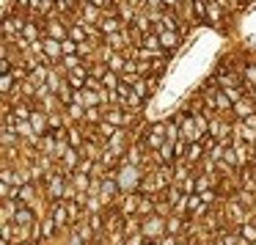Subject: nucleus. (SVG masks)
I'll return each instance as SVG.
<instances>
[{
  "instance_id": "nucleus-21",
  "label": "nucleus",
  "mask_w": 256,
  "mask_h": 245,
  "mask_svg": "<svg viewBox=\"0 0 256 245\" xmlns=\"http://www.w3.org/2000/svg\"><path fill=\"white\" fill-rule=\"evenodd\" d=\"M132 176H135V166H130V162H127V166L122 168V176H118V184H122V188H130V184L135 182Z\"/></svg>"
},
{
  "instance_id": "nucleus-10",
  "label": "nucleus",
  "mask_w": 256,
  "mask_h": 245,
  "mask_svg": "<svg viewBox=\"0 0 256 245\" xmlns=\"http://www.w3.org/2000/svg\"><path fill=\"white\" fill-rule=\"evenodd\" d=\"M223 8L226 6H220V3H215V0H206V22H212V25H218L223 20Z\"/></svg>"
},
{
  "instance_id": "nucleus-44",
  "label": "nucleus",
  "mask_w": 256,
  "mask_h": 245,
  "mask_svg": "<svg viewBox=\"0 0 256 245\" xmlns=\"http://www.w3.org/2000/svg\"><path fill=\"white\" fill-rule=\"evenodd\" d=\"M3 240L12 242V223H8V220H3Z\"/></svg>"
},
{
  "instance_id": "nucleus-9",
  "label": "nucleus",
  "mask_w": 256,
  "mask_h": 245,
  "mask_svg": "<svg viewBox=\"0 0 256 245\" xmlns=\"http://www.w3.org/2000/svg\"><path fill=\"white\" fill-rule=\"evenodd\" d=\"M179 127H182V138H184V140H190V144L201 138V135H198V127H196V118H193V116H190V118H184V122L179 124Z\"/></svg>"
},
{
  "instance_id": "nucleus-40",
  "label": "nucleus",
  "mask_w": 256,
  "mask_h": 245,
  "mask_svg": "<svg viewBox=\"0 0 256 245\" xmlns=\"http://www.w3.org/2000/svg\"><path fill=\"white\" fill-rule=\"evenodd\" d=\"M179 228H182V223H179V218H171V220H168V232H171V234H176Z\"/></svg>"
},
{
  "instance_id": "nucleus-3",
  "label": "nucleus",
  "mask_w": 256,
  "mask_h": 245,
  "mask_svg": "<svg viewBox=\"0 0 256 245\" xmlns=\"http://www.w3.org/2000/svg\"><path fill=\"white\" fill-rule=\"evenodd\" d=\"M105 44L110 47V50H116V52H124V50H127V44H130L127 28H124V30H116V34H108V36H105Z\"/></svg>"
},
{
  "instance_id": "nucleus-22",
  "label": "nucleus",
  "mask_w": 256,
  "mask_h": 245,
  "mask_svg": "<svg viewBox=\"0 0 256 245\" xmlns=\"http://www.w3.org/2000/svg\"><path fill=\"white\" fill-rule=\"evenodd\" d=\"M157 154H160V160H162V162H171L174 157H176V152H174V144H171V140H166V144H162L160 149H157Z\"/></svg>"
},
{
  "instance_id": "nucleus-15",
  "label": "nucleus",
  "mask_w": 256,
  "mask_h": 245,
  "mask_svg": "<svg viewBox=\"0 0 256 245\" xmlns=\"http://www.w3.org/2000/svg\"><path fill=\"white\" fill-rule=\"evenodd\" d=\"M30 113H34V108H30V102H14V118L17 122H30Z\"/></svg>"
},
{
  "instance_id": "nucleus-2",
  "label": "nucleus",
  "mask_w": 256,
  "mask_h": 245,
  "mask_svg": "<svg viewBox=\"0 0 256 245\" xmlns=\"http://www.w3.org/2000/svg\"><path fill=\"white\" fill-rule=\"evenodd\" d=\"M154 34L160 36V44H162V50L166 52H171V50H176L179 47V39H182V36L176 34V30H166L162 28L160 22H157V28H154Z\"/></svg>"
},
{
  "instance_id": "nucleus-17",
  "label": "nucleus",
  "mask_w": 256,
  "mask_h": 245,
  "mask_svg": "<svg viewBox=\"0 0 256 245\" xmlns=\"http://www.w3.org/2000/svg\"><path fill=\"white\" fill-rule=\"evenodd\" d=\"M250 113H254V105H250L248 100H240V102H234V116H237L240 122H242L245 116H250Z\"/></svg>"
},
{
  "instance_id": "nucleus-34",
  "label": "nucleus",
  "mask_w": 256,
  "mask_h": 245,
  "mask_svg": "<svg viewBox=\"0 0 256 245\" xmlns=\"http://www.w3.org/2000/svg\"><path fill=\"white\" fill-rule=\"evenodd\" d=\"M74 184H78V190H88V174L78 171L74 174Z\"/></svg>"
},
{
  "instance_id": "nucleus-6",
  "label": "nucleus",
  "mask_w": 256,
  "mask_h": 245,
  "mask_svg": "<svg viewBox=\"0 0 256 245\" xmlns=\"http://www.w3.org/2000/svg\"><path fill=\"white\" fill-rule=\"evenodd\" d=\"M86 80H88V69H86V64L78 66V69H72V72L66 74V83L72 86V88H86Z\"/></svg>"
},
{
  "instance_id": "nucleus-41",
  "label": "nucleus",
  "mask_w": 256,
  "mask_h": 245,
  "mask_svg": "<svg viewBox=\"0 0 256 245\" xmlns=\"http://www.w3.org/2000/svg\"><path fill=\"white\" fill-rule=\"evenodd\" d=\"M144 237H146L144 232H140V234H132V237L127 240V245H144Z\"/></svg>"
},
{
  "instance_id": "nucleus-33",
  "label": "nucleus",
  "mask_w": 256,
  "mask_h": 245,
  "mask_svg": "<svg viewBox=\"0 0 256 245\" xmlns=\"http://www.w3.org/2000/svg\"><path fill=\"white\" fill-rule=\"evenodd\" d=\"M242 240L256 242V226H254V223H245V226H242Z\"/></svg>"
},
{
  "instance_id": "nucleus-18",
  "label": "nucleus",
  "mask_w": 256,
  "mask_h": 245,
  "mask_svg": "<svg viewBox=\"0 0 256 245\" xmlns=\"http://www.w3.org/2000/svg\"><path fill=\"white\" fill-rule=\"evenodd\" d=\"M61 193H64V176L61 174H52L50 176V196L52 198H61Z\"/></svg>"
},
{
  "instance_id": "nucleus-23",
  "label": "nucleus",
  "mask_w": 256,
  "mask_h": 245,
  "mask_svg": "<svg viewBox=\"0 0 256 245\" xmlns=\"http://www.w3.org/2000/svg\"><path fill=\"white\" fill-rule=\"evenodd\" d=\"M61 64H64V69H66V72H72V69L83 66V56H64Z\"/></svg>"
},
{
  "instance_id": "nucleus-57",
  "label": "nucleus",
  "mask_w": 256,
  "mask_h": 245,
  "mask_svg": "<svg viewBox=\"0 0 256 245\" xmlns=\"http://www.w3.org/2000/svg\"><path fill=\"white\" fill-rule=\"evenodd\" d=\"M152 245H154V242H152Z\"/></svg>"
},
{
  "instance_id": "nucleus-4",
  "label": "nucleus",
  "mask_w": 256,
  "mask_h": 245,
  "mask_svg": "<svg viewBox=\"0 0 256 245\" xmlns=\"http://www.w3.org/2000/svg\"><path fill=\"white\" fill-rule=\"evenodd\" d=\"M42 44H44V56L50 58V64H58L64 58V44L58 39H50V36H47V39H42Z\"/></svg>"
},
{
  "instance_id": "nucleus-7",
  "label": "nucleus",
  "mask_w": 256,
  "mask_h": 245,
  "mask_svg": "<svg viewBox=\"0 0 256 245\" xmlns=\"http://www.w3.org/2000/svg\"><path fill=\"white\" fill-rule=\"evenodd\" d=\"M166 127H162V124H154V127L149 130V135H146V144L152 146V149H160L162 144H166Z\"/></svg>"
},
{
  "instance_id": "nucleus-39",
  "label": "nucleus",
  "mask_w": 256,
  "mask_h": 245,
  "mask_svg": "<svg viewBox=\"0 0 256 245\" xmlns=\"http://www.w3.org/2000/svg\"><path fill=\"white\" fill-rule=\"evenodd\" d=\"M162 6H166L168 12H176V8L182 6V0H162Z\"/></svg>"
},
{
  "instance_id": "nucleus-28",
  "label": "nucleus",
  "mask_w": 256,
  "mask_h": 245,
  "mask_svg": "<svg viewBox=\"0 0 256 245\" xmlns=\"http://www.w3.org/2000/svg\"><path fill=\"white\" fill-rule=\"evenodd\" d=\"M64 83H66V80H61V74H58L56 69H50V74H47V86H50L52 91H58Z\"/></svg>"
},
{
  "instance_id": "nucleus-20",
  "label": "nucleus",
  "mask_w": 256,
  "mask_h": 245,
  "mask_svg": "<svg viewBox=\"0 0 256 245\" xmlns=\"http://www.w3.org/2000/svg\"><path fill=\"white\" fill-rule=\"evenodd\" d=\"M96 132H100V138H113V135L118 132V127H116V124H110V122H105V118H102V122L96 124Z\"/></svg>"
},
{
  "instance_id": "nucleus-26",
  "label": "nucleus",
  "mask_w": 256,
  "mask_h": 245,
  "mask_svg": "<svg viewBox=\"0 0 256 245\" xmlns=\"http://www.w3.org/2000/svg\"><path fill=\"white\" fill-rule=\"evenodd\" d=\"M83 118H86V122H91V124H100L105 116H102V108H86V116Z\"/></svg>"
},
{
  "instance_id": "nucleus-25",
  "label": "nucleus",
  "mask_w": 256,
  "mask_h": 245,
  "mask_svg": "<svg viewBox=\"0 0 256 245\" xmlns=\"http://www.w3.org/2000/svg\"><path fill=\"white\" fill-rule=\"evenodd\" d=\"M66 215H69V212L64 210L61 204L52 206V223H56V226H64V223H66Z\"/></svg>"
},
{
  "instance_id": "nucleus-27",
  "label": "nucleus",
  "mask_w": 256,
  "mask_h": 245,
  "mask_svg": "<svg viewBox=\"0 0 256 245\" xmlns=\"http://www.w3.org/2000/svg\"><path fill=\"white\" fill-rule=\"evenodd\" d=\"M66 144L74 146V149L83 146V135H80V130H66Z\"/></svg>"
},
{
  "instance_id": "nucleus-55",
  "label": "nucleus",
  "mask_w": 256,
  "mask_h": 245,
  "mask_svg": "<svg viewBox=\"0 0 256 245\" xmlns=\"http://www.w3.org/2000/svg\"><path fill=\"white\" fill-rule=\"evenodd\" d=\"M254 102H256V88H254Z\"/></svg>"
},
{
  "instance_id": "nucleus-31",
  "label": "nucleus",
  "mask_w": 256,
  "mask_h": 245,
  "mask_svg": "<svg viewBox=\"0 0 256 245\" xmlns=\"http://www.w3.org/2000/svg\"><path fill=\"white\" fill-rule=\"evenodd\" d=\"M144 100H146V96H140V94H135V91H130V96L124 100V105H130V108H135V110H138V108L144 105Z\"/></svg>"
},
{
  "instance_id": "nucleus-46",
  "label": "nucleus",
  "mask_w": 256,
  "mask_h": 245,
  "mask_svg": "<svg viewBox=\"0 0 256 245\" xmlns=\"http://www.w3.org/2000/svg\"><path fill=\"white\" fill-rule=\"evenodd\" d=\"M245 74H248V80L256 86V66H245Z\"/></svg>"
},
{
  "instance_id": "nucleus-49",
  "label": "nucleus",
  "mask_w": 256,
  "mask_h": 245,
  "mask_svg": "<svg viewBox=\"0 0 256 245\" xmlns=\"http://www.w3.org/2000/svg\"><path fill=\"white\" fill-rule=\"evenodd\" d=\"M154 206H152V201H140V212H152Z\"/></svg>"
},
{
  "instance_id": "nucleus-12",
  "label": "nucleus",
  "mask_w": 256,
  "mask_h": 245,
  "mask_svg": "<svg viewBox=\"0 0 256 245\" xmlns=\"http://www.w3.org/2000/svg\"><path fill=\"white\" fill-rule=\"evenodd\" d=\"M105 122H110V124H116V127H124V124L130 122V116L122 110V108H110V110L105 113Z\"/></svg>"
},
{
  "instance_id": "nucleus-43",
  "label": "nucleus",
  "mask_w": 256,
  "mask_h": 245,
  "mask_svg": "<svg viewBox=\"0 0 256 245\" xmlns=\"http://www.w3.org/2000/svg\"><path fill=\"white\" fill-rule=\"evenodd\" d=\"M91 160H94V157H86V160H83V162H80V166H78V171L88 174V171H91Z\"/></svg>"
},
{
  "instance_id": "nucleus-56",
  "label": "nucleus",
  "mask_w": 256,
  "mask_h": 245,
  "mask_svg": "<svg viewBox=\"0 0 256 245\" xmlns=\"http://www.w3.org/2000/svg\"><path fill=\"white\" fill-rule=\"evenodd\" d=\"M22 245H34V242H22Z\"/></svg>"
},
{
  "instance_id": "nucleus-5",
  "label": "nucleus",
  "mask_w": 256,
  "mask_h": 245,
  "mask_svg": "<svg viewBox=\"0 0 256 245\" xmlns=\"http://www.w3.org/2000/svg\"><path fill=\"white\" fill-rule=\"evenodd\" d=\"M44 30H47V36H50V39H58V42L69 39V28L61 22V20H47Z\"/></svg>"
},
{
  "instance_id": "nucleus-53",
  "label": "nucleus",
  "mask_w": 256,
  "mask_h": 245,
  "mask_svg": "<svg viewBox=\"0 0 256 245\" xmlns=\"http://www.w3.org/2000/svg\"><path fill=\"white\" fill-rule=\"evenodd\" d=\"M215 3H220V6H228V0H215Z\"/></svg>"
},
{
  "instance_id": "nucleus-16",
  "label": "nucleus",
  "mask_w": 256,
  "mask_h": 245,
  "mask_svg": "<svg viewBox=\"0 0 256 245\" xmlns=\"http://www.w3.org/2000/svg\"><path fill=\"white\" fill-rule=\"evenodd\" d=\"M162 226H166V223H162L160 218H149V220H146L144 226H140V232H144L146 237H154V234H160V232H162Z\"/></svg>"
},
{
  "instance_id": "nucleus-1",
  "label": "nucleus",
  "mask_w": 256,
  "mask_h": 245,
  "mask_svg": "<svg viewBox=\"0 0 256 245\" xmlns=\"http://www.w3.org/2000/svg\"><path fill=\"white\" fill-rule=\"evenodd\" d=\"M102 17H105V14H102L100 6H94V3H88V0L80 3V20H83L86 25H100Z\"/></svg>"
},
{
  "instance_id": "nucleus-54",
  "label": "nucleus",
  "mask_w": 256,
  "mask_h": 245,
  "mask_svg": "<svg viewBox=\"0 0 256 245\" xmlns=\"http://www.w3.org/2000/svg\"><path fill=\"white\" fill-rule=\"evenodd\" d=\"M215 245H226V242H223V240H220V242H215Z\"/></svg>"
},
{
  "instance_id": "nucleus-48",
  "label": "nucleus",
  "mask_w": 256,
  "mask_h": 245,
  "mask_svg": "<svg viewBox=\"0 0 256 245\" xmlns=\"http://www.w3.org/2000/svg\"><path fill=\"white\" fill-rule=\"evenodd\" d=\"M58 3H61V6L69 12V8H74V3H78V0H58Z\"/></svg>"
},
{
  "instance_id": "nucleus-32",
  "label": "nucleus",
  "mask_w": 256,
  "mask_h": 245,
  "mask_svg": "<svg viewBox=\"0 0 256 245\" xmlns=\"http://www.w3.org/2000/svg\"><path fill=\"white\" fill-rule=\"evenodd\" d=\"M198 157H201V144H198V140H193V144L188 146V160L193 162V160H198Z\"/></svg>"
},
{
  "instance_id": "nucleus-24",
  "label": "nucleus",
  "mask_w": 256,
  "mask_h": 245,
  "mask_svg": "<svg viewBox=\"0 0 256 245\" xmlns=\"http://www.w3.org/2000/svg\"><path fill=\"white\" fill-rule=\"evenodd\" d=\"M14 83H17V78H14L12 72H6V74H3V80H0V91H3V96H8V94H12V86H14Z\"/></svg>"
},
{
  "instance_id": "nucleus-45",
  "label": "nucleus",
  "mask_w": 256,
  "mask_h": 245,
  "mask_svg": "<svg viewBox=\"0 0 256 245\" xmlns=\"http://www.w3.org/2000/svg\"><path fill=\"white\" fill-rule=\"evenodd\" d=\"M102 190H105V196H110L113 190H116V184H113L110 179H105V182H102Z\"/></svg>"
},
{
  "instance_id": "nucleus-14",
  "label": "nucleus",
  "mask_w": 256,
  "mask_h": 245,
  "mask_svg": "<svg viewBox=\"0 0 256 245\" xmlns=\"http://www.w3.org/2000/svg\"><path fill=\"white\" fill-rule=\"evenodd\" d=\"M127 61H130V58L124 56V52H113V56L108 58V69H113V72L122 74L124 69H127Z\"/></svg>"
},
{
  "instance_id": "nucleus-42",
  "label": "nucleus",
  "mask_w": 256,
  "mask_h": 245,
  "mask_svg": "<svg viewBox=\"0 0 256 245\" xmlns=\"http://www.w3.org/2000/svg\"><path fill=\"white\" fill-rule=\"evenodd\" d=\"M242 124H245L248 130H256V113H250V116H245V118H242Z\"/></svg>"
},
{
  "instance_id": "nucleus-35",
  "label": "nucleus",
  "mask_w": 256,
  "mask_h": 245,
  "mask_svg": "<svg viewBox=\"0 0 256 245\" xmlns=\"http://www.w3.org/2000/svg\"><path fill=\"white\" fill-rule=\"evenodd\" d=\"M201 201H204V198H201V196H193V193H190L188 198H184V206L196 212V210H198V206H201Z\"/></svg>"
},
{
  "instance_id": "nucleus-29",
  "label": "nucleus",
  "mask_w": 256,
  "mask_h": 245,
  "mask_svg": "<svg viewBox=\"0 0 256 245\" xmlns=\"http://www.w3.org/2000/svg\"><path fill=\"white\" fill-rule=\"evenodd\" d=\"M64 162H66V168L80 166V162H78V149H74V146H69V149L64 152Z\"/></svg>"
},
{
  "instance_id": "nucleus-36",
  "label": "nucleus",
  "mask_w": 256,
  "mask_h": 245,
  "mask_svg": "<svg viewBox=\"0 0 256 245\" xmlns=\"http://www.w3.org/2000/svg\"><path fill=\"white\" fill-rule=\"evenodd\" d=\"M47 124H50L52 130H61V124H64L61 113H58V116H56V113H50V116H47Z\"/></svg>"
},
{
  "instance_id": "nucleus-51",
  "label": "nucleus",
  "mask_w": 256,
  "mask_h": 245,
  "mask_svg": "<svg viewBox=\"0 0 256 245\" xmlns=\"http://www.w3.org/2000/svg\"><path fill=\"white\" fill-rule=\"evenodd\" d=\"M160 245H176V240H174V237H166V240H160Z\"/></svg>"
},
{
  "instance_id": "nucleus-50",
  "label": "nucleus",
  "mask_w": 256,
  "mask_h": 245,
  "mask_svg": "<svg viewBox=\"0 0 256 245\" xmlns=\"http://www.w3.org/2000/svg\"><path fill=\"white\" fill-rule=\"evenodd\" d=\"M17 3V8H30V0H14Z\"/></svg>"
},
{
  "instance_id": "nucleus-13",
  "label": "nucleus",
  "mask_w": 256,
  "mask_h": 245,
  "mask_svg": "<svg viewBox=\"0 0 256 245\" xmlns=\"http://www.w3.org/2000/svg\"><path fill=\"white\" fill-rule=\"evenodd\" d=\"M30 124H34V130H36V135H42L50 124H47V113L44 110H36L34 108V113H30Z\"/></svg>"
},
{
  "instance_id": "nucleus-19",
  "label": "nucleus",
  "mask_w": 256,
  "mask_h": 245,
  "mask_svg": "<svg viewBox=\"0 0 256 245\" xmlns=\"http://www.w3.org/2000/svg\"><path fill=\"white\" fill-rule=\"evenodd\" d=\"M14 220L20 223V226H28V223H34L36 218H34V212L28 210V206H20L17 212H14Z\"/></svg>"
},
{
  "instance_id": "nucleus-52",
  "label": "nucleus",
  "mask_w": 256,
  "mask_h": 245,
  "mask_svg": "<svg viewBox=\"0 0 256 245\" xmlns=\"http://www.w3.org/2000/svg\"><path fill=\"white\" fill-rule=\"evenodd\" d=\"M223 242H226V245H237V237H223Z\"/></svg>"
},
{
  "instance_id": "nucleus-47",
  "label": "nucleus",
  "mask_w": 256,
  "mask_h": 245,
  "mask_svg": "<svg viewBox=\"0 0 256 245\" xmlns=\"http://www.w3.org/2000/svg\"><path fill=\"white\" fill-rule=\"evenodd\" d=\"M206 184H210V179H206V176H201L198 182H196V190H201V193H204V190H206Z\"/></svg>"
},
{
  "instance_id": "nucleus-38",
  "label": "nucleus",
  "mask_w": 256,
  "mask_h": 245,
  "mask_svg": "<svg viewBox=\"0 0 256 245\" xmlns=\"http://www.w3.org/2000/svg\"><path fill=\"white\" fill-rule=\"evenodd\" d=\"M127 162H130V166H138V162H140V149H138V146H132V149H130Z\"/></svg>"
},
{
  "instance_id": "nucleus-8",
  "label": "nucleus",
  "mask_w": 256,
  "mask_h": 245,
  "mask_svg": "<svg viewBox=\"0 0 256 245\" xmlns=\"http://www.w3.org/2000/svg\"><path fill=\"white\" fill-rule=\"evenodd\" d=\"M212 108H215V110H220V113H232L234 110V102L226 96V91H223V88H218L215 96H212Z\"/></svg>"
},
{
  "instance_id": "nucleus-30",
  "label": "nucleus",
  "mask_w": 256,
  "mask_h": 245,
  "mask_svg": "<svg viewBox=\"0 0 256 245\" xmlns=\"http://www.w3.org/2000/svg\"><path fill=\"white\" fill-rule=\"evenodd\" d=\"M223 91H226V96H228L232 102H240V100H242V88H237V83H234V86H223Z\"/></svg>"
},
{
  "instance_id": "nucleus-37",
  "label": "nucleus",
  "mask_w": 256,
  "mask_h": 245,
  "mask_svg": "<svg viewBox=\"0 0 256 245\" xmlns=\"http://www.w3.org/2000/svg\"><path fill=\"white\" fill-rule=\"evenodd\" d=\"M20 198H22V201H34V188H30V184H22V188H20Z\"/></svg>"
},
{
  "instance_id": "nucleus-11",
  "label": "nucleus",
  "mask_w": 256,
  "mask_h": 245,
  "mask_svg": "<svg viewBox=\"0 0 256 245\" xmlns=\"http://www.w3.org/2000/svg\"><path fill=\"white\" fill-rule=\"evenodd\" d=\"M22 39L25 42H42V25L39 22H34V20H28V25H25V30H22Z\"/></svg>"
}]
</instances>
